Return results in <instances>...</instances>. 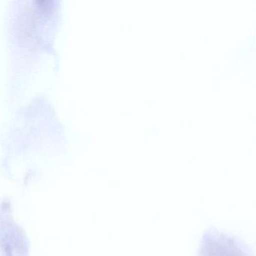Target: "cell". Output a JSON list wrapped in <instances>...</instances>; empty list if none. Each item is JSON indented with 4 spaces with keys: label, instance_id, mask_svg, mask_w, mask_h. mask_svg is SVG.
Segmentation results:
<instances>
[{
    "label": "cell",
    "instance_id": "obj_1",
    "mask_svg": "<svg viewBox=\"0 0 256 256\" xmlns=\"http://www.w3.org/2000/svg\"><path fill=\"white\" fill-rule=\"evenodd\" d=\"M200 256H250L236 238L217 230L206 232L202 240Z\"/></svg>",
    "mask_w": 256,
    "mask_h": 256
}]
</instances>
